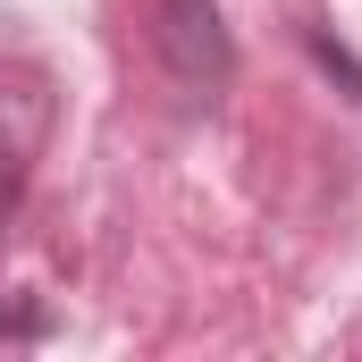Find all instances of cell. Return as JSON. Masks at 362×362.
<instances>
[{
  "mask_svg": "<svg viewBox=\"0 0 362 362\" xmlns=\"http://www.w3.org/2000/svg\"><path fill=\"white\" fill-rule=\"evenodd\" d=\"M42 135H51V85L34 68H0V236H8V211L34 177Z\"/></svg>",
  "mask_w": 362,
  "mask_h": 362,
  "instance_id": "obj_2",
  "label": "cell"
},
{
  "mask_svg": "<svg viewBox=\"0 0 362 362\" xmlns=\"http://www.w3.org/2000/svg\"><path fill=\"white\" fill-rule=\"evenodd\" d=\"M312 51H320V68H329V76H346V85L362 93V59H354V51H346V42H329V34L312 25Z\"/></svg>",
  "mask_w": 362,
  "mask_h": 362,
  "instance_id": "obj_3",
  "label": "cell"
},
{
  "mask_svg": "<svg viewBox=\"0 0 362 362\" xmlns=\"http://www.w3.org/2000/svg\"><path fill=\"white\" fill-rule=\"evenodd\" d=\"M152 51L177 76V93H194V101H219L228 76H236V42L219 25V0H160L152 8Z\"/></svg>",
  "mask_w": 362,
  "mask_h": 362,
  "instance_id": "obj_1",
  "label": "cell"
}]
</instances>
